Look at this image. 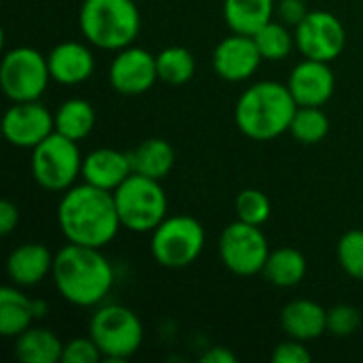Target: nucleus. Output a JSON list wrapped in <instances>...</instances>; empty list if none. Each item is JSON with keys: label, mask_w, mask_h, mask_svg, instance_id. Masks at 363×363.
Listing matches in <instances>:
<instances>
[{"label": "nucleus", "mask_w": 363, "mask_h": 363, "mask_svg": "<svg viewBox=\"0 0 363 363\" xmlns=\"http://www.w3.org/2000/svg\"><path fill=\"white\" fill-rule=\"evenodd\" d=\"M55 219L66 242L94 249L111 245L121 230L113 191L85 181L62 194Z\"/></svg>", "instance_id": "obj_1"}, {"label": "nucleus", "mask_w": 363, "mask_h": 363, "mask_svg": "<svg viewBox=\"0 0 363 363\" xmlns=\"http://www.w3.org/2000/svg\"><path fill=\"white\" fill-rule=\"evenodd\" d=\"M51 279L68 304L96 308L108 298L115 285V270L102 249L68 242L55 253Z\"/></svg>", "instance_id": "obj_2"}, {"label": "nucleus", "mask_w": 363, "mask_h": 363, "mask_svg": "<svg viewBox=\"0 0 363 363\" xmlns=\"http://www.w3.org/2000/svg\"><path fill=\"white\" fill-rule=\"evenodd\" d=\"M296 108L298 104L287 83L257 81L240 94L234 121L247 138L266 143L289 132Z\"/></svg>", "instance_id": "obj_3"}, {"label": "nucleus", "mask_w": 363, "mask_h": 363, "mask_svg": "<svg viewBox=\"0 0 363 363\" xmlns=\"http://www.w3.org/2000/svg\"><path fill=\"white\" fill-rule=\"evenodd\" d=\"M79 28L91 47L117 53L138 38L140 11L134 0H83Z\"/></svg>", "instance_id": "obj_4"}, {"label": "nucleus", "mask_w": 363, "mask_h": 363, "mask_svg": "<svg viewBox=\"0 0 363 363\" xmlns=\"http://www.w3.org/2000/svg\"><path fill=\"white\" fill-rule=\"evenodd\" d=\"M121 228L134 234H151L168 217V196L162 181L132 172L115 191Z\"/></svg>", "instance_id": "obj_5"}, {"label": "nucleus", "mask_w": 363, "mask_h": 363, "mask_svg": "<svg viewBox=\"0 0 363 363\" xmlns=\"http://www.w3.org/2000/svg\"><path fill=\"white\" fill-rule=\"evenodd\" d=\"M89 336L106 362L121 363L140 351L145 328L132 308L123 304H100L89 319Z\"/></svg>", "instance_id": "obj_6"}, {"label": "nucleus", "mask_w": 363, "mask_h": 363, "mask_svg": "<svg viewBox=\"0 0 363 363\" xmlns=\"http://www.w3.org/2000/svg\"><path fill=\"white\" fill-rule=\"evenodd\" d=\"M30 170L40 189L64 194L66 189L77 185V179L83 170L79 143L60 132H53L32 149Z\"/></svg>", "instance_id": "obj_7"}, {"label": "nucleus", "mask_w": 363, "mask_h": 363, "mask_svg": "<svg viewBox=\"0 0 363 363\" xmlns=\"http://www.w3.org/2000/svg\"><path fill=\"white\" fill-rule=\"evenodd\" d=\"M204 245V228L189 215H170L151 232V255L168 270H183L198 262Z\"/></svg>", "instance_id": "obj_8"}, {"label": "nucleus", "mask_w": 363, "mask_h": 363, "mask_svg": "<svg viewBox=\"0 0 363 363\" xmlns=\"http://www.w3.org/2000/svg\"><path fill=\"white\" fill-rule=\"evenodd\" d=\"M51 81L47 55L34 47H13L0 64V87L11 102L40 100Z\"/></svg>", "instance_id": "obj_9"}, {"label": "nucleus", "mask_w": 363, "mask_h": 363, "mask_svg": "<svg viewBox=\"0 0 363 363\" xmlns=\"http://www.w3.org/2000/svg\"><path fill=\"white\" fill-rule=\"evenodd\" d=\"M270 255V245L259 225L232 221L219 236L221 264L236 277L249 279L264 272Z\"/></svg>", "instance_id": "obj_10"}, {"label": "nucleus", "mask_w": 363, "mask_h": 363, "mask_svg": "<svg viewBox=\"0 0 363 363\" xmlns=\"http://www.w3.org/2000/svg\"><path fill=\"white\" fill-rule=\"evenodd\" d=\"M296 47L304 57L334 62L347 47L345 23L330 11H311L296 28Z\"/></svg>", "instance_id": "obj_11"}, {"label": "nucleus", "mask_w": 363, "mask_h": 363, "mask_svg": "<svg viewBox=\"0 0 363 363\" xmlns=\"http://www.w3.org/2000/svg\"><path fill=\"white\" fill-rule=\"evenodd\" d=\"M157 77V62L151 51L145 47L130 45L119 49L108 66V83L113 91L121 96H143L155 83Z\"/></svg>", "instance_id": "obj_12"}, {"label": "nucleus", "mask_w": 363, "mask_h": 363, "mask_svg": "<svg viewBox=\"0 0 363 363\" xmlns=\"http://www.w3.org/2000/svg\"><path fill=\"white\" fill-rule=\"evenodd\" d=\"M53 132L55 117L45 104H40V100L13 102L2 117V134L17 149L32 151Z\"/></svg>", "instance_id": "obj_13"}, {"label": "nucleus", "mask_w": 363, "mask_h": 363, "mask_svg": "<svg viewBox=\"0 0 363 363\" xmlns=\"http://www.w3.org/2000/svg\"><path fill=\"white\" fill-rule=\"evenodd\" d=\"M211 62L219 79L228 83H242L259 70L264 57L253 36L232 32L230 36L217 43Z\"/></svg>", "instance_id": "obj_14"}, {"label": "nucleus", "mask_w": 363, "mask_h": 363, "mask_svg": "<svg viewBox=\"0 0 363 363\" xmlns=\"http://www.w3.org/2000/svg\"><path fill=\"white\" fill-rule=\"evenodd\" d=\"M287 87L298 106H325L336 89V77L330 62L304 57L294 66Z\"/></svg>", "instance_id": "obj_15"}, {"label": "nucleus", "mask_w": 363, "mask_h": 363, "mask_svg": "<svg viewBox=\"0 0 363 363\" xmlns=\"http://www.w3.org/2000/svg\"><path fill=\"white\" fill-rule=\"evenodd\" d=\"M47 64L51 72V81L60 85H81L91 79L96 70V57L89 49V43L64 40L57 43L47 53Z\"/></svg>", "instance_id": "obj_16"}, {"label": "nucleus", "mask_w": 363, "mask_h": 363, "mask_svg": "<svg viewBox=\"0 0 363 363\" xmlns=\"http://www.w3.org/2000/svg\"><path fill=\"white\" fill-rule=\"evenodd\" d=\"M132 172L134 168H132L130 153L111 147H100L83 157L81 179L100 189L115 191Z\"/></svg>", "instance_id": "obj_17"}, {"label": "nucleus", "mask_w": 363, "mask_h": 363, "mask_svg": "<svg viewBox=\"0 0 363 363\" xmlns=\"http://www.w3.org/2000/svg\"><path fill=\"white\" fill-rule=\"evenodd\" d=\"M55 255L43 242H23L6 257V277L11 285L34 287L40 285L53 270Z\"/></svg>", "instance_id": "obj_18"}, {"label": "nucleus", "mask_w": 363, "mask_h": 363, "mask_svg": "<svg viewBox=\"0 0 363 363\" xmlns=\"http://www.w3.org/2000/svg\"><path fill=\"white\" fill-rule=\"evenodd\" d=\"M281 330L287 338L313 342L328 334V311L315 300H291L281 311Z\"/></svg>", "instance_id": "obj_19"}, {"label": "nucleus", "mask_w": 363, "mask_h": 363, "mask_svg": "<svg viewBox=\"0 0 363 363\" xmlns=\"http://www.w3.org/2000/svg\"><path fill=\"white\" fill-rule=\"evenodd\" d=\"M277 13V0H223V19L232 32L255 36Z\"/></svg>", "instance_id": "obj_20"}, {"label": "nucleus", "mask_w": 363, "mask_h": 363, "mask_svg": "<svg viewBox=\"0 0 363 363\" xmlns=\"http://www.w3.org/2000/svg\"><path fill=\"white\" fill-rule=\"evenodd\" d=\"M130 160H132V168L136 174H143V177H149L155 181H164L174 168L177 153L168 140L147 138L134 151H130Z\"/></svg>", "instance_id": "obj_21"}, {"label": "nucleus", "mask_w": 363, "mask_h": 363, "mask_svg": "<svg viewBox=\"0 0 363 363\" xmlns=\"http://www.w3.org/2000/svg\"><path fill=\"white\" fill-rule=\"evenodd\" d=\"M34 323H36V317L32 311V298H28L17 285L2 287L0 289V334L4 338H17Z\"/></svg>", "instance_id": "obj_22"}, {"label": "nucleus", "mask_w": 363, "mask_h": 363, "mask_svg": "<svg viewBox=\"0 0 363 363\" xmlns=\"http://www.w3.org/2000/svg\"><path fill=\"white\" fill-rule=\"evenodd\" d=\"M62 353L64 342L40 325H32L15 338V357L21 363H57Z\"/></svg>", "instance_id": "obj_23"}, {"label": "nucleus", "mask_w": 363, "mask_h": 363, "mask_svg": "<svg viewBox=\"0 0 363 363\" xmlns=\"http://www.w3.org/2000/svg\"><path fill=\"white\" fill-rule=\"evenodd\" d=\"M306 270H308V264L302 251L294 247H281V249L270 251L262 274L270 285L289 289L304 281Z\"/></svg>", "instance_id": "obj_24"}, {"label": "nucleus", "mask_w": 363, "mask_h": 363, "mask_svg": "<svg viewBox=\"0 0 363 363\" xmlns=\"http://www.w3.org/2000/svg\"><path fill=\"white\" fill-rule=\"evenodd\" d=\"M55 117V132L81 143L85 140L94 125H96V111L91 106V102H87L85 98H68L64 100L57 111L53 113Z\"/></svg>", "instance_id": "obj_25"}, {"label": "nucleus", "mask_w": 363, "mask_h": 363, "mask_svg": "<svg viewBox=\"0 0 363 363\" xmlns=\"http://www.w3.org/2000/svg\"><path fill=\"white\" fill-rule=\"evenodd\" d=\"M155 62L160 81L168 85H185L196 74V57L185 47H166L155 53Z\"/></svg>", "instance_id": "obj_26"}, {"label": "nucleus", "mask_w": 363, "mask_h": 363, "mask_svg": "<svg viewBox=\"0 0 363 363\" xmlns=\"http://www.w3.org/2000/svg\"><path fill=\"white\" fill-rule=\"evenodd\" d=\"M255 45L266 62H283L296 47V34L283 21H268L259 32H255Z\"/></svg>", "instance_id": "obj_27"}, {"label": "nucleus", "mask_w": 363, "mask_h": 363, "mask_svg": "<svg viewBox=\"0 0 363 363\" xmlns=\"http://www.w3.org/2000/svg\"><path fill=\"white\" fill-rule=\"evenodd\" d=\"M289 134L302 145H317L330 134V117L323 106H298Z\"/></svg>", "instance_id": "obj_28"}, {"label": "nucleus", "mask_w": 363, "mask_h": 363, "mask_svg": "<svg viewBox=\"0 0 363 363\" xmlns=\"http://www.w3.org/2000/svg\"><path fill=\"white\" fill-rule=\"evenodd\" d=\"M234 213H236L238 221L262 228L272 215V204H270V198L264 191H259V189H242L236 196Z\"/></svg>", "instance_id": "obj_29"}, {"label": "nucleus", "mask_w": 363, "mask_h": 363, "mask_svg": "<svg viewBox=\"0 0 363 363\" xmlns=\"http://www.w3.org/2000/svg\"><path fill=\"white\" fill-rule=\"evenodd\" d=\"M336 257L345 274L363 281V230H349L340 236Z\"/></svg>", "instance_id": "obj_30"}, {"label": "nucleus", "mask_w": 363, "mask_h": 363, "mask_svg": "<svg viewBox=\"0 0 363 363\" xmlns=\"http://www.w3.org/2000/svg\"><path fill=\"white\" fill-rule=\"evenodd\" d=\"M362 325V313L359 308L351 304H336L328 308V334L336 338L353 336Z\"/></svg>", "instance_id": "obj_31"}, {"label": "nucleus", "mask_w": 363, "mask_h": 363, "mask_svg": "<svg viewBox=\"0 0 363 363\" xmlns=\"http://www.w3.org/2000/svg\"><path fill=\"white\" fill-rule=\"evenodd\" d=\"M100 359L104 357L91 336L72 338L70 342L64 345L62 363H98Z\"/></svg>", "instance_id": "obj_32"}, {"label": "nucleus", "mask_w": 363, "mask_h": 363, "mask_svg": "<svg viewBox=\"0 0 363 363\" xmlns=\"http://www.w3.org/2000/svg\"><path fill=\"white\" fill-rule=\"evenodd\" d=\"M272 362L277 363H311L313 362V355L311 351L306 349V342L302 340H294V338H287L285 342H281L274 353H272Z\"/></svg>", "instance_id": "obj_33"}, {"label": "nucleus", "mask_w": 363, "mask_h": 363, "mask_svg": "<svg viewBox=\"0 0 363 363\" xmlns=\"http://www.w3.org/2000/svg\"><path fill=\"white\" fill-rule=\"evenodd\" d=\"M308 6L304 0H279L277 2V15L279 21L287 23L289 28H296L306 15H308Z\"/></svg>", "instance_id": "obj_34"}, {"label": "nucleus", "mask_w": 363, "mask_h": 363, "mask_svg": "<svg viewBox=\"0 0 363 363\" xmlns=\"http://www.w3.org/2000/svg\"><path fill=\"white\" fill-rule=\"evenodd\" d=\"M19 223V208L11 200L0 202V234L9 236Z\"/></svg>", "instance_id": "obj_35"}, {"label": "nucleus", "mask_w": 363, "mask_h": 363, "mask_svg": "<svg viewBox=\"0 0 363 363\" xmlns=\"http://www.w3.org/2000/svg\"><path fill=\"white\" fill-rule=\"evenodd\" d=\"M200 362L202 363H236L238 362V357H236V353H232L228 347H211L208 351H204V353H202Z\"/></svg>", "instance_id": "obj_36"}, {"label": "nucleus", "mask_w": 363, "mask_h": 363, "mask_svg": "<svg viewBox=\"0 0 363 363\" xmlns=\"http://www.w3.org/2000/svg\"><path fill=\"white\" fill-rule=\"evenodd\" d=\"M32 311H34L36 321H40V319H45V317H47L49 306H47V302H45V300H32Z\"/></svg>", "instance_id": "obj_37"}]
</instances>
